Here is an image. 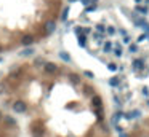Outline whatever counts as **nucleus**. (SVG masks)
Returning a JSON list of instances; mask_svg holds the SVG:
<instances>
[{
	"mask_svg": "<svg viewBox=\"0 0 149 137\" xmlns=\"http://www.w3.org/2000/svg\"><path fill=\"white\" fill-rule=\"evenodd\" d=\"M13 110H14L16 113H24L26 110H27V107H26V104H24V102L18 100V102H14V104H13Z\"/></svg>",
	"mask_w": 149,
	"mask_h": 137,
	"instance_id": "1",
	"label": "nucleus"
},
{
	"mask_svg": "<svg viewBox=\"0 0 149 137\" xmlns=\"http://www.w3.org/2000/svg\"><path fill=\"white\" fill-rule=\"evenodd\" d=\"M55 27H56L55 22H53V21H48V22L45 24V34H47V35H50L53 31H55Z\"/></svg>",
	"mask_w": 149,
	"mask_h": 137,
	"instance_id": "2",
	"label": "nucleus"
},
{
	"mask_svg": "<svg viewBox=\"0 0 149 137\" xmlns=\"http://www.w3.org/2000/svg\"><path fill=\"white\" fill-rule=\"evenodd\" d=\"M56 68H58V67H56V64H51V62L45 64V70H47L48 73H55V72H56Z\"/></svg>",
	"mask_w": 149,
	"mask_h": 137,
	"instance_id": "3",
	"label": "nucleus"
},
{
	"mask_svg": "<svg viewBox=\"0 0 149 137\" xmlns=\"http://www.w3.org/2000/svg\"><path fill=\"white\" fill-rule=\"evenodd\" d=\"M138 117H139V110H133V112H130V113L125 115L127 120H133V118H138Z\"/></svg>",
	"mask_w": 149,
	"mask_h": 137,
	"instance_id": "4",
	"label": "nucleus"
},
{
	"mask_svg": "<svg viewBox=\"0 0 149 137\" xmlns=\"http://www.w3.org/2000/svg\"><path fill=\"white\" fill-rule=\"evenodd\" d=\"M21 41H23V45H26V46H27V45H32V43H34V38H32L31 35H24Z\"/></svg>",
	"mask_w": 149,
	"mask_h": 137,
	"instance_id": "5",
	"label": "nucleus"
},
{
	"mask_svg": "<svg viewBox=\"0 0 149 137\" xmlns=\"http://www.w3.org/2000/svg\"><path fill=\"white\" fill-rule=\"evenodd\" d=\"M59 58H61L62 61H66V62H71V56H69V54H66L64 51H61V53H59Z\"/></svg>",
	"mask_w": 149,
	"mask_h": 137,
	"instance_id": "6",
	"label": "nucleus"
},
{
	"mask_svg": "<svg viewBox=\"0 0 149 137\" xmlns=\"http://www.w3.org/2000/svg\"><path fill=\"white\" fill-rule=\"evenodd\" d=\"M31 54H34V50L32 48H26L24 51L21 53V56H31Z\"/></svg>",
	"mask_w": 149,
	"mask_h": 137,
	"instance_id": "7",
	"label": "nucleus"
},
{
	"mask_svg": "<svg viewBox=\"0 0 149 137\" xmlns=\"http://www.w3.org/2000/svg\"><path fill=\"white\" fill-rule=\"evenodd\" d=\"M93 105L95 107H98V109H100V107H101V99H100V97H93Z\"/></svg>",
	"mask_w": 149,
	"mask_h": 137,
	"instance_id": "8",
	"label": "nucleus"
},
{
	"mask_svg": "<svg viewBox=\"0 0 149 137\" xmlns=\"http://www.w3.org/2000/svg\"><path fill=\"white\" fill-rule=\"evenodd\" d=\"M83 75L87 77V78H95V73L90 72V70H85V72H83Z\"/></svg>",
	"mask_w": 149,
	"mask_h": 137,
	"instance_id": "9",
	"label": "nucleus"
},
{
	"mask_svg": "<svg viewBox=\"0 0 149 137\" xmlns=\"http://www.w3.org/2000/svg\"><path fill=\"white\" fill-rule=\"evenodd\" d=\"M109 85L111 86H119V78H111L109 80Z\"/></svg>",
	"mask_w": 149,
	"mask_h": 137,
	"instance_id": "10",
	"label": "nucleus"
},
{
	"mask_svg": "<svg viewBox=\"0 0 149 137\" xmlns=\"http://www.w3.org/2000/svg\"><path fill=\"white\" fill-rule=\"evenodd\" d=\"M122 118V113H115V117H114V120H112V123L114 124H117V121Z\"/></svg>",
	"mask_w": 149,
	"mask_h": 137,
	"instance_id": "11",
	"label": "nucleus"
},
{
	"mask_svg": "<svg viewBox=\"0 0 149 137\" xmlns=\"http://www.w3.org/2000/svg\"><path fill=\"white\" fill-rule=\"evenodd\" d=\"M111 48H112V45H111V41H108V43L104 45V51H106V53H109V51H111Z\"/></svg>",
	"mask_w": 149,
	"mask_h": 137,
	"instance_id": "12",
	"label": "nucleus"
},
{
	"mask_svg": "<svg viewBox=\"0 0 149 137\" xmlns=\"http://www.w3.org/2000/svg\"><path fill=\"white\" fill-rule=\"evenodd\" d=\"M136 11H139V13H148V8L146 7H136Z\"/></svg>",
	"mask_w": 149,
	"mask_h": 137,
	"instance_id": "13",
	"label": "nucleus"
},
{
	"mask_svg": "<svg viewBox=\"0 0 149 137\" xmlns=\"http://www.w3.org/2000/svg\"><path fill=\"white\" fill-rule=\"evenodd\" d=\"M114 54H115V56H122V48H120V45H119L117 48L114 50Z\"/></svg>",
	"mask_w": 149,
	"mask_h": 137,
	"instance_id": "14",
	"label": "nucleus"
},
{
	"mask_svg": "<svg viewBox=\"0 0 149 137\" xmlns=\"http://www.w3.org/2000/svg\"><path fill=\"white\" fill-rule=\"evenodd\" d=\"M133 67H135V68H141L143 67L141 61H139V59H138V61H135V62H133Z\"/></svg>",
	"mask_w": 149,
	"mask_h": 137,
	"instance_id": "15",
	"label": "nucleus"
},
{
	"mask_svg": "<svg viewBox=\"0 0 149 137\" xmlns=\"http://www.w3.org/2000/svg\"><path fill=\"white\" fill-rule=\"evenodd\" d=\"M79 45H80V46H85V37H83V35H80V37H79Z\"/></svg>",
	"mask_w": 149,
	"mask_h": 137,
	"instance_id": "16",
	"label": "nucleus"
},
{
	"mask_svg": "<svg viewBox=\"0 0 149 137\" xmlns=\"http://www.w3.org/2000/svg\"><path fill=\"white\" fill-rule=\"evenodd\" d=\"M108 68L111 70V72H115V70H117V65H115V64H109Z\"/></svg>",
	"mask_w": 149,
	"mask_h": 137,
	"instance_id": "17",
	"label": "nucleus"
},
{
	"mask_svg": "<svg viewBox=\"0 0 149 137\" xmlns=\"http://www.w3.org/2000/svg\"><path fill=\"white\" fill-rule=\"evenodd\" d=\"M144 40H148V34H143V35H139L138 41H144Z\"/></svg>",
	"mask_w": 149,
	"mask_h": 137,
	"instance_id": "18",
	"label": "nucleus"
},
{
	"mask_svg": "<svg viewBox=\"0 0 149 137\" xmlns=\"http://www.w3.org/2000/svg\"><path fill=\"white\" fill-rule=\"evenodd\" d=\"M130 51L136 53V51H138V46H136V45H130Z\"/></svg>",
	"mask_w": 149,
	"mask_h": 137,
	"instance_id": "19",
	"label": "nucleus"
},
{
	"mask_svg": "<svg viewBox=\"0 0 149 137\" xmlns=\"http://www.w3.org/2000/svg\"><path fill=\"white\" fill-rule=\"evenodd\" d=\"M96 31H98V32H104V31H106V29H104V26L98 24V26H96Z\"/></svg>",
	"mask_w": 149,
	"mask_h": 137,
	"instance_id": "20",
	"label": "nucleus"
},
{
	"mask_svg": "<svg viewBox=\"0 0 149 137\" xmlns=\"http://www.w3.org/2000/svg\"><path fill=\"white\" fill-rule=\"evenodd\" d=\"M67 14H69V8H66V10H64V14H62V21L67 18Z\"/></svg>",
	"mask_w": 149,
	"mask_h": 137,
	"instance_id": "21",
	"label": "nucleus"
},
{
	"mask_svg": "<svg viewBox=\"0 0 149 137\" xmlns=\"http://www.w3.org/2000/svg\"><path fill=\"white\" fill-rule=\"evenodd\" d=\"M108 34H109V35L115 34V29H114V27H108Z\"/></svg>",
	"mask_w": 149,
	"mask_h": 137,
	"instance_id": "22",
	"label": "nucleus"
},
{
	"mask_svg": "<svg viewBox=\"0 0 149 137\" xmlns=\"http://www.w3.org/2000/svg\"><path fill=\"white\" fill-rule=\"evenodd\" d=\"M93 10H95V5H91V7H88L85 11H87V13H90V11H93Z\"/></svg>",
	"mask_w": 149,
	"mask_h": 137,
	"instance_id": "23",
	"label": "nucleus"
},
{
	"mask_svg": "<svg viewBox=\"0 0 149 137\" xmlns=\"http://www.w3.org/2000/svg\"><path fill=\"white\" fill-rule=\"evenodd\" d=\"M143 94H144V96H148V94H149V91H148V88H144V89H143Z\"/></svg>",
	"mask_w": 149,
	"mask_h": 137,
	"instance_id": "24",
	"label": "nucleus"
},
{
	"mask_svg": "<svg viewBox=\"0 0 149 137\" xmlns=\"http://www.w3.org/2000/svg\"><path fill=\"white\" fill-rule=\"evenodd\" d=\"M88 2H90V0H82V3H85V5H87Z\"/></svg>",
	"mask_w": 149,
	"mask_h": 137,
	"instance_id": "25",
	"label": "nucleus"
},
{
	"mask_svg": "<svg viewBox=\"0 0 149 137\" xmlns=\"http://www.w3.org/2000/svg\"><path fill=\"white\" fill-rule=\"evenodd\" d=\"M69 2H76V0H69Z\"/></svg>",
	"mask_w": 149,
	"mask_h": 137,
	"instance_id": "26",
	"label": "nucleus"
},
{
	"mask_svg": "<svg viewBox=\"0 0 149 137\" xmlns=\"http://www.w3.org/2000/svg\"><path fill=\"white\" fill-rule=\"evenodd\" d=\"M0 61H2V59H0Z\"/></svg>",
	"mask_w": 149,
	"mask_h": 137,
	"instance_id": "27",
	"label": "nucleus"
},
{
	"mask_svg": "<svg viewBox=\"0 0 149 137\" xmlns=\"http://www.w3.org/2000/svg\"><path fill=\"white\" fill-rule=\"evenodd\" d=\"M148 2H149V0H148Z\"/></svg>",
	"mask_w": 149,
	"mask_h": 137,
	"instance_id": "28",
	"label": "nucleus"
}]
</instances>
